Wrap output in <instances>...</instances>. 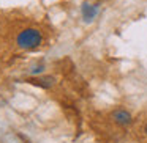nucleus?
<instances>
[{"mask_svg":"<svg viewBox=\"0 0 147 143\" xmlns=\"http://www.w3.org/2000/svg\"><path fill=\"white\" fill-rule=\"evenodd\" d=\"M43 38L41 33L36 29H26L18 35L16 38V44L19 46L21 49H26V51H30V49H35L41 44Z\"/></svg>","mask_w":147,"mask_h":143,"instance_id":"nucleus-1","label":"nucleus"},{"mask_svg":"<svg viewBox=\"0 0 147 143\" xmlns=\"http://www.w3.org/2000/svg\"><path fill=\"white\" fill-rule=\"evenodd\" d=\"M112 120H114V123L120 124V126H128L131 123V115L127 110H115L112 113Z\"/></svg>","mask_w":147,"mask_h":143,"instance_id":"nucleus-2","label":"nucleus"},{"mask_svg":"<svg viewBox=\"0 0 147 143\" xmlns=\"http://www.w3.org/2000/svg\"><path fill=\"white\" fill-rule=\"evenodd\" d=\"M96 13H98V5H92V3H84L82 5V17L87 22L92 21L93 17L96 16Z\"/></svg>","mask_w":147,"mask_h":143,"instance_id":"nucleus-3","label":"nucleus"},{"mask_svg":"<svg viewBox=\"0 0 147 143\" xmlns=\"http://www.w3.org/2000/svg\"><path fill=\"white\" fill-rule=\"evenodd\" d=\"M29 82H30V83H33V85L41 86V88H51V86L54 85V77H51V76L38 77V79H30Z\"/></svg>","mask_w":147,"mask_h":143,"instance_id":"nucleus-4","label":"nucleus"},{"mask_svg":"<svg viewBox=\"0 0 147 143\" xmlns=\"http://www.w3.org/2000/svg\"><path fill=\"white\" fill-rule=\"evenodd\" d=\"M41 71H43V66H38V68H33L30 72H32V74H36V72H41Z\"/></svg>","mask_w":147,"mask_h":143,"instance_id":"nucleus-5","label":"nucleus"},{"mask_svg":"<svg viewBox=\"0 0 147 143\" xmlns=\"http://www.w3.org/2000/svg\"><path fill=\"white\" fill-rule=\"evenodd\" d=\"M144 134H146V137H147V124H146V127H144Z\"/></svg>","mask_w":147,"mask_h":143,"instance_id":"nucleus-6","label":"nucleus"}]
</instances>
